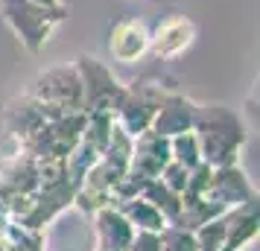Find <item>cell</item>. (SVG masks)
<instances>
[{"label":"cell","instance_id":"obj_1","mask_svg":"<svg viewBox=\"0 0 260 251\" xmlns=\"http://www.w3.org/2000/svg\"><path fill=\"white\" fill-rule=\"evenodd\" d=\"M193 132L199 137L202 161L211 167L240 164L243 146L248 140L246 120L225 102H199L193 117Z\"/></svg>","mask_w":260,"mask_h":251},{"label":"cell","instance_id":"obj_2","mask_svg":"<svg viewBox=\"0 0 260 251\" xmlns=\"http://www.w3.org/2000/svg\"><path fill=\"white\" fill-rule=\"evenodd\" d=\"M0 12L3 21L9 24L18 41L24 44L26 53H41L50 44V38L56 35V29L64 24L68 9H50L36 0H0Z\"/></svg>","mask_w":260,"mask_h":251},{"label":"cell","instance_id":"obj_3","mask_svg":"<svg viewBox=\"0 0 260 251\" xmlns=\"http://www.w3.org/2000/svg\"><path fill=\"white\" fill-rule=\"evenodd\" d=\"M26 94L32 96L36 102H41V108H44V114L50 120L85 111L82 108V82H79V73H76L73 61L71 64H56V67L41 70L29 82Z\"/></svg>","mask_w":260,"mask_h":251},{"label":"cell","instance_id":"obj_4","mask_svg":"<svg viewBox=\"0 0 260 251\" xmlns=\"http://www.w3.org/2000/svg\"><path fill=\"white\" fill-rule=\"evenodd\" d=\"M173 91V85L161 82L155 76H141L132 79L123 88L117 108H114V120L123 126V132H129L132 137L141 134L143 129L152 126V117L158 114V108L164 102V96Z\"/></svg>","mask_w":260,"mask_h":251},{"label":"cell","instance_id":"obj_5","mask_svg":"<svg viewBox=\"0 0 260 251\" xmlns=\"http://www.w3.org/2000/svg\"><path fill=\"white\" fill-rule=\"evenodd\" d=\"M76 73L82 82V108L85 111H114L123 96L126 82L114 76L103 59H96L91 53H79L76 56Z\"/></svg>","mask_w":260,"mask_h":251},{"label":"cell","instance_id":"obj_6","mask_svg":"<svg viewBox=\"0 0 260 251\" xmlns=\"http://www.w3.org/2000/svg\"><path fill=\"white\" fill-rule=\"evenodd\" d=\"M82 126H85V111L53 117L47 123H41L26 140H21L18 149L26 152L29 158H36V161H41V158H64L76 146L79 134H82Z\"/></svg>","mask_w":260,"mask_h":251},{"label":"cell","instance_id":"obj_7","mask_svg":"<svg viewBox=\"0 0 260 251\" xmlns=\"http://www.w3.org/2000/svg\"><path fill=\"white\" fill-rule=\"evenodd\" d=\"M199 35L196 21L184 12H170L149 29V56L158 61H173L184 56Z\"/></svg>","mask_w":260,"mask_h":251},{"label":"cell","instance_id":"obj_8","mask_svg":"<svg viewBox=\"0 0 260 251\" xmlns=\"http://www.w3.org/2000/svg\"><path fill=\"white\" fill-rule=\"evenodd\" d=\"M108 56L120 64H135L149 56V24L143 18H123L108 29Z\"/></svg>","mask_w":260,"mask_h":251},{"label":"cell","instance_id":"obj_9","mask_svg":"<svg viewBox=\"0 0 260 251\" xmlns=\"http://www.w3.org/2000/svg\"><path fill=\"white\" fill-rule=\"evenodd\" d=\"M257 190L251 178L246 175V169L240 164H228V167H213L211 181H208V190H205V199H211L213 204H219L222 210L228 207H237V204L254 199Z\"/></svg>","mask_w":260,"mask_h":251},{"label":"cell","instance_id":"obj_10","mask_svg":"<svg viewBox=\"0 0 260 251\" xmlns=\"http://www.w3.org/2000/svg\"><path fill=\"white\" fill-rule=\"evenodd\" d=\"M170 137L158 134L155 129H143L141 134L132 137V155H129V169L143 178H158L161 169L170 164Z\"/></svg>","mask_w":260,"mask_h":251},{"label":"cell","instance_id":"obj_11","mask_svg":"<svg viewBox=\"0 0 260 251\" xmlns=\"http://www.w3.org/2000/svg\"><path fill=\"white\" fill-rule=\"evenodd\" d=\"M88 222H91V234H94V251H126L135 237V228L114 204L94 210Z\"/></svg>","mask_w":260,"mask_h":251},{"label":"cell","instance_id":"obj_12","mask_svg":"<svg viewBox=\"0 0 260 251\" xmlns=\"http://www.w3.org/2000/svg\"><path fill=\"white\" fill-rule=\"evenodd\" d=\"M196 99L187 94H181V91H170V94L164 96V102H161V108H158V114L152 117V126L149 129H155L158 134H164V137H173V134L178 132H187V129H193V117H196Z\"/></svg>","mask_w":260,"mask_h":251},{"label":"cell","instance_id":"obj_13","mask_svg":"<svg viewBox=\"0 0 260 251\" xmlns=\"http://www.w3.org/2000/svg\"><path fill=\"white\" fill-rule=\"evenodd\" d=\"M47 120L50 117L44 114L41 102H36L26 91L12 96V99L6 102V108H3V126H6V132H9V137H12L15 144L26 140V137L36 132L41 123H47Z\"/></svg>","mask_w":260,"mask_h":251},{"label":"cell","instance_id":"obj_14","mask_svg":"<svg viewBox=\"0 0 260 251\" xmlns=\"http://www.w3.org/2000/svg\"><path fill=\"white\" fill-rule=\"evenodd\" d=\"M257 231H260V204H257V196H254V199L225 210L222 251H240L246 242L257 239Z\"/></svg>","mask_w":260,"mask_h":251},{"label":"cell","instance_id":"obj_15","mask_svg":"<svg viewBox=\"0 0 260 251\" xmlns=\"http://www.w3.org/2000/svg\"><path fill=\"white\" fill-rule=\"evenodd\" d=\"M114 207L129 219V225L135 228V231H161V228L167 225V219L158 213V207H155L152 202H146L143 196L114 202Z\"/></svg>","mask_w":260,"mask_h":251},{"label":"cell","instance_id":"obj_16","mask_svg":"<svg viewBox=\"0 0 260 251\" xmlns=\"http://www.w3.org/2000/svg\"><path fill=\"white\" fill-rule=\"evenodd\" d=\"M146 202H152L158 207V213L164 216L167 222H176L178 210H181V193L170 190L161 178H149L143 184V193H141Z\"/></svg>","mask_w":260,"mask_h":251},{"label":"cell","instance_id":"obj_17","mask_svg":"<svg viewBox=\"0 0 260 251\" xmlns=\"http://www.w3.org/2000/svg\"><path fill=\"white\" fill-rule=\"evenodd\" d=\"M170 158L173 161H178L181 167L193 169L196 164H202V149H199V137H196V132L193 129H187V132H178L170 137Z\"/></svg>","mask_w":260,"mask_h":251},{"label":"cell","instance_id":"obj_18","mask_svg":"<svg viewBox=\"0 0 260 251\" xmlns=\"http://www.w3.org/2000/svg\"><path fill=\"white\" fill-rule=\"evenodd\" d=\"M196 237V248L199 251H222V242H225V213L208 219L205 225H199L193 231Z\"/></svg>","mask_w":260,"mask_h":251},{"label":"cell","instance_id":"obj_19","mask_svg":"<svg viewBox=\"0 0 260 251\" xmlns=\"http://www.w3.org/2000/svg\"><path fill=\"white\" fill-rule=\"evenodd\" d=\"M158 242H161V251H199L193 231H187L181 225H173V222H167L158 231Z\"/></svg>","mask_w":260,"mask_h":251},{"label":"cell","instance_id":"obj_20","mask_svg":"<svg viewBox=\"0 0 260 251\" xmlns=\"http://www.w3.org/2000/svg\"><path fill=\"white\" fill-rule=\"evenodd\" d=\"M146 181H149V178H143V175H138V172L126 169V172L120 175V181L114 184V202H123V199H135V196H141ZM114 202H111V204H114Z\"/></svg>","mask_w":260,"mask_h":251},{"label":"cell","instance_id":"obj_21","mask_svg":"<svg viewBox=\"0 0 260 251\" xmlns=\"http://www.w3.org/2000/svg\"><path fill=\"white\" fill-rule=\"evenodd\" d=\"M187 172H190V169H187V167H181L178 161H170V164L161 169V175H158V178L164 181L170 190L181 193V190H184V184H187Z\"/></svg>","mask_w":260,"mask_h":251},{"label":"cell","instance_id":"obj_22","mask_svg":"<svg viewBox=\"0 0 260 251\" xmlns=\"http://www.w3.org/2000/svg\"><path fill=\"white\" fill-rule=\"evenodd\" d=\"M126 251H161L158 231H135V237H132Z\"/></svg>","mask_w":260,"mask_h":251},{"label":"cell","instance_id":"obj_23","mask_svg":"<svg viewBox=\"0 0 260 251\" xmlns=\"http://www.w3.org/2000/svg\"><path fill=\"white\" fill-rule=\"evenodd\" d=\"M36 3H41V6H50V9H61V6H64L61 0H36Z\"/></svg>","mask_w":260,"mask_h":251},{"label":"cell","instance_id":"obj_24","mask_svg":"<svg viewBox=\"0 0 260 251\" xmlns=\"http://www.w3.org/2000/svg\"><path fill=\"white\" fill-rule=\"evenodd\" d=\"M240 251H257V239H251V242H246V245H243Z\"/></svg>","mask_w":260,"mask_h":251}]
</instances>
